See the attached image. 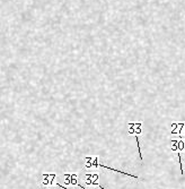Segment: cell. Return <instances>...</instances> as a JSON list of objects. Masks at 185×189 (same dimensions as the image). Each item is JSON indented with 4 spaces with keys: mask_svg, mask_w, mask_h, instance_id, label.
<instances>
[{
    "mask_svg": "<svg viewBox=\"0 0 185 189\" xmlns=\"http://www.w3.org/2000/svg\"><path fill=\"white\" fill-rule=\"evenodd\" d=\"M177 156H178V158H179V167H181V171H182V173H183V163H182V156H181V154H179V153L177 154Z\"/></svg>",
    "mask_w": 185,
    "mask_h": 189,
    "instance_id": "cell-1",
    "label": "cell"
},
{
    "mask_svg": "<svg viewBox=\"0 0 185 189\" xmlns=\"http://www.w3.org/2000/svg\"><path fill=\"white\" fill-rule=\"evenodd\" d=\"M135 139H137V143H138V151H139V154H140V158L142 160V154H141V150H140V144H139V139H138V136L135 137Z\"/></svg>",
    "mask_w": 185,
    "mask_h": 189,
    "instance_id": "cell-2",
    "label": "cell"
}]
</instances>
